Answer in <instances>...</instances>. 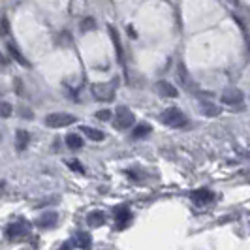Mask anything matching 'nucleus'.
<instances>
[{
    "mask_svg": "<svg viewBox=\"0 0 250 250\" xmlns=\"http://www.w3.org/2000/svg\"><path fill=\"white\" fill-rule=\"evenodd\" d=\"M160 121H162L166 126H169V128H183V126H187V123H188L187 115L181 111L179 107H167V109L160 115Z\"/></svg>",
    "mask_w": 250,
    "mask_h": 250,
    "instance_id": "nucleus-1",
    "label": "nucleus"
},
{
    "mask_svg": "<svg viewBox=\"0 0 250 250\" xmlns=\"http://www.w3.org/2000/svg\"><path fill=\"white\" fill-rule=\"evenodd\" d=\"M8 32H10L8 17L6 15H0V36H8Z\"/></svg>",
    "mask_w": 250,
    "mask_h": 250,
    "instance_id": "nucleus-20",
    "label": "nucleus"
},
{
    "mask_svg": "<svg viewBox=\"0 0 250 250\" xmlns=\"http://www.w3.org/2000/svg\"><path fill=\"white\" fill-rule=\"evenodd\" d=\"M13 113V107L8 104V102H2L0 100V117H10Z\"/></svg>",
    "mask_w": 250,
    "mask_h": 250,
    "instance_id": "nucleus-22",
    "label": "nucleus"
},
{
    "mask_svg": "<svg viewBox=\"0 0 250 250\" xmlns=\"http://www.w3.org/2000/svg\"><path fill=\"white\" fill-rule=\"evenodd\" d=\"M117 83L119 79L115 77L109 83H94L92 85V94L94 98L100 102H111L115 98V88H117Z\"/></svg>",
    "mask_w": 250,
    "mask_h": 250,
    "instance_id": "nucleus-2",
    "label": "nucleus"
},
{
    "mask_svg": "<svg viewBox=\"0 0 250 250\" xmlns=\"http://www.w3.org/2000/svg\"><path fill=\"white\" fill-rule=\"evenodd\" d=\"M150 134V126L149 125H139L138 128H134V138L139 139V138H145V136H149Z\"/></svg>",
    "mask_w": 250,
    "mask_h": 250,
    "instance_id": "nucleus-19",
    "label": "nucleus"
},
{
    "mask_svg": "<svg viewBox=\"0 0 250 250\" xmlns=\"http://www.w3.org/2000/svg\"><path fill=\"white\" fill-rule=\"evenodd\" d=\"M211 200H213V194H211L209 190H198V192L194 194V201H196L198 205H205V203H209Z\"/></svg>",
    "mask_w": 250,
    "mask_h": 250,
    "instance_id": "nucleus-14",
    "label": "nucleus"
},
{
    "mask_svg": "<svg viewBox=\"0 0 250 250\" xmlns=\"http://www.w3.org/2000/svg\"><path fill=\"white\" fill-rule=\"evenodd\" d=\"M66 145H68L70 149L77 150L83 147V139L79 138L77 134H68V136H66Z\"/></svg>",
    "mask_w": 250,
    "mask_h": 250,
    "instance_id": "nucleus-15",
    "label": "nucleus"
},
{
    "mask_svg": "<svg viewBox=\"0 0 250 250\" xmlns=\"http://www.w3.org/2000/svg\"><path fill=\"white\" fill-rule=\"evenodd\" d=\"M109 34H111V40L113 43H115V51H117V57L123 61V45H121V40H119V36H117V30L113 28V26H109Z\"/></svg>",
    "mask_w": 250,
    "mask_h": 250,
    "instance_id": "nucleus-17",
    "label": "nucleus"
},
{
    "mask_svg": "<svg viewBox=\"0 0 250 250\" xmlns=\"http://www.w3.org/2000/svg\"><path fill=\"white\" fill-rule=\"evenodd\" d=\"M201 113H203L205 117H216V115L220 113V107H216L211 102H201Z\"/></svg>",
    "mask_w": 250,
    "mask_h": 250,
    "instance_id": "nucleus-13",
    "label": "nucleus"
},
{
    "mask_svg": "<svg viewBox=\"0 0 250 250\" xmlns=\"http://www.w3.org/2000/svg\"><path fill=\"white\" fill-rule=\"evenodd\" d=\"M28 141H30V134L26 130H17L15 134V145L19 150H25L28 147Z\"/></svg>",
    "mask_w": 250,
    "mask_h": 250,
    "instance_id": "nucleus-9",
    "label": "nucleus"
},
{
    "mask_svg": "<svg viewBox=\"0 0 250 250\" xmlns=\"http://www.w3.org/2000/svg\"><path fill=\"white\" fill-rule=\"evenodd\" d=\"M8 51H10V55H12L13 59L17 61L19 64H23V66H28V61H26L25 57H23V53L19 51V47H17V43L15 42H8Z\"/></svg>",
    "mask_w": 250,
    "mask_h": 250,
    "instance_id": "nucleus-10",
    "label": "nucleus"
},
{
    "mask_svg": "<svg viewBox=\"0 0 250 250\" xmlns=\"http://www.w3.org/2000/svg\"><path fill=\"white\" fill-rule=\"evenodd\" d=\"M62 250H70V245H64V247H62Z\"/></svg>",
    "mask_w": 250,
    "mask_h": 250,
    "instance_id": "nucleus-27",
    "label": "nucleus"
},
{
    "mask_svg": "<svg viewBox=\"0 0 250 250\" xmlns=\"http://www.w3.org/2000/svg\"><path fill=\"white\" fill-rule=\"evenodd\" d=\"M81 132H83L88 139H92V141H102V139L105 138L104 132L96 130V128H90V126H81Z\"/></svg>",
    "mask_w": 250,
    "mask_h": 250,
    "instance_id": "nucleus-12",
    "label": "nucleus"
},
{
    "mask_svg": "<svg viewBox=\"0 0 250 250\" xmlns=\"http://www.w3.org/2000/svg\"><path fill=\"white\" fill-rule=\"evenodd\" d=\"M0 66H6V59H4V55L0 53Z\"/></svg>",
    "mask_w": 250,
    "mask_h": 250,
    "instance_id": "nucleus-26",
    "label": "nucleus"
},
{
    "mask_svg": "<svg viewBox=\"0 0 250 250\" xmlns=\"http://www.w3.org/2000/svg\"><path fill=\"white\" fill-rule=\"evenodd\" d=\"M75 243H77V247H79V249H88L92 241H90V235H88V233L79 231V233L75 235Z\"/></svg>",
    "mask_w": 250,
    "mask_h": 250,
    "instance_id": "nucleus-16",
    "label": "nucleus"
},
{
    "mask_svg": "<svg viewBox=\"0 0 250 250\" xmlns=\"http://www.w3.org/2000/svg\"><path fill=\"white\" fill-rule=\"evenodd\" d=\"M57 222H59V214L57 213H45L36 220V224L40 228H53Z\"/></svg>",
    "mask_w": 250,
    "mask_h": 250,
    "instance_id": "nucleus-8",
    "label": "nucleus"
},
{
    "mask_svg": "<svg viewBox=\"0 0 250 250\" xmlns=\"http://www.w3.org/2000/svg\"><path fill=\"white\" fill-rule=\"evenodd\" d=\"M134 123H136L134 113L130 111L128 107H125V105H121L117 109V117H115V128L117 130H126V128H130Z\"/></svg>",
    "mask_w": 250,
    "mask_h": 250,
    "instance_id": "nucleus-4",
    "label": "nucleus"
},
{
    "mask_svg": "<svg viewBox=\"0 0 250 250\" xmlns=\"http://www.w3.org/2000/svg\"><path fill=\"white\" fill-rule=\"evenodd\" d=\"M96 28V21L92 17H87L83 23H81V32H88V30H94Z\"/></svg>",
    "mask_w": 250,
    "mask_h": 250,
    "instance_id": "nucleus-21",
    "label": "nucleus"
},
{
    "mask_svg": "<svg viewBox=\"0 0 250 250\" xmlns=\"http://www.w3.org/2000/svg\"><path fill=\"white\" fill-rule=\"evenodd\" d=\"M75 123V117L70 113H51L45 117V126L49 128H64Z\"/></svg>",
    "mask_w": 250,
    "mask_h": 250,
    "instance_id": "nucleus-3",
    "label": "nucleus"
},
{
    "mask_svg": "<svg viewBox=\"0 0 250 250\" xmlns=\"http://www.w3.org/2000/svg\"><path fill=\"white\" fill-rule=\"evenodd\" d=\"M243 100V92L239 88H226L222 92V102L228 104V105H235Z\"/></svg>",
    "mask_w": 250,
    "mask_h": 250,
    "instance_id": "nucleus-6",
    "label": "nucleus"
},
{
    "mask_svg": "<svg viewBox=\"0 0 250 250\" xmlns=\"http://www.w3.org/2000/svg\"><path fill=\"white\" fill-rule=\"evenodd\" d=\"M19 113H21L23 119H32L34 117V113L30 111V109H26V107H19Z\"/></svg>",
    "mask_w": 250,
    "mask_h": 250,
    "instance_id": "nucleus-25",
    "label": "nucleus"
},
{
    "mask_svg": "<svg viewBox=\"0 0 250 250\" xmlns=\"http://www.w3.org/2000/svg\"><path fill=\"white\" fill-rule=\"evenodd\" d=\"M177 74H179V79H181V83H183L185 87H190V79H188L187 68H185V64H183V62H179V70H177Z\"/></svg>",
    "mask_w": 250,
    "mask_h": 250,
    "instance_id": "nucleus-18",
    "label": "nucleus"
},
{
    "mask_svg": "<svg viewBox=\"0 0 250 250\" xmlns=\"http://www.w3.org/2000/svg\"><path fill=\"white\" fill-rule=\"evenodd\" d=\"M105 213L104 211H94V213H90L87 216V222L88 226H92V228H98V226H102L104 222H105Z\"/></svg>",
    "mask_w": 250,
    "mask_h": 250,
    "instance_id": "nucleus-11",
    "label": "nucleus"
},
{
    "mask_svg": "<svg viewBox=\"0 0 250 250\" xmlns=\"http://www.w3.org/2000/svg\"><path fill=\"white\" fill-rule=\"evenodd\" d=\"M96 119H100V121H109V119H111V111H109V109H102V111L96 113Z\"/></svg>",
    "mask_w": 250,
    "mask_h": 250,
    "instance_id": "nucleus-24",
    "label": "nucleus"
},
{
    "mask_svg": "<svg viewBox=\"0 0 250 250\" xmlns=\"http://www.w3.org/2000/svg\"><path fill=\"white\" fill-rule=\"evenodd\" d=\"M128 218H132V214H130V211L128 209H117V220H128Z\"/></svg>",
    "mask_w": 250,
    "mask_h": 250,
    "instance_id": "nucleus-23",
    "label": "nucleus"
},
{
    "mask_svg": "<svg viewBox=\"0 0 250 250\" xmlns=\"http://www.w3.org/2000/svg\"><path fill=\"white\" fill-rule=\"evenodd\" d=\"M6 233H8L10 239H21L28 233V226H26L25 222H15V224L10 226V228L6 229Z\"/></svg>",
    "mask_w": 250,
    "mask_h": 250,
    "instance_id": "nucleus-7",
    "label": "nucleus"
},
{
    "mask_svg": "<svg viewBox=\"0 0 250 250\" xmlns=\"http://www.w3.org/2000/svg\"><path fill=\"white\" fill-rule=\"evenodd\" d=\"M154 90L164 96V98H177V94H179V90H177L169 81H158L156 85H154Z\"/></svg>",
    "mask_w": 250,
    "mask_h": 250,
    "instance_id": "nucleus-5",
    "label": "nucleus"
}]
</instances>
